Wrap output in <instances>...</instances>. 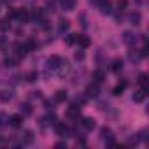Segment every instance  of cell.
Masks as SVG:
<instances>
[{"label": "cell", "instance_id": "18", "mask_svg": "<svg viewBox=\"0 0 149 149\" xmlns=\"http://www.w3.org/2000/svg\"><path fill=\"white\" fill-rule=\"evenodd\" d=\"M128 19H130L132 25H139V23H140V13H132V14L128 16Z\"/></svg>", "mask_w": 149, "mask_h": 149}, {"label": "cell", "instance_id": "31", "mask_svg": "<svg viewBox=\"0 0 149 149\" xmlns=\"http://www.w3.org/2000/svg\"><path fill=\"white\" fill-rule=\"evenodd\" d=\"M126 6H128V2H126V0H118V7H119L121 11H123Z\"/></svg>", "mask_w": 149, "mask_h": 149}, {"label": "cell", "instance_id": "30", "mask_svg": "<svg viewBox=\"0 0 149 149\" xmlns=\"http://www.w3.org/2000/svg\"><path fill=\"white\" fill-rule=\"evenodd\" d=\"M16 14H18V11H16V9H11V11L7 13V19H13V18H16Z\"/></svg>", "mask_w": 149, "mask_h": 149}, {"label": "cell", "instance_id": "24", "mask_svg": "<svg viewBox=\"0 0 149 149\" xmlns=\"http://www.w3.org/2000/svg\"><path fill=\"white\" fill-rule=\"evenodd\" d=\"M33 19H35V23H44V19H42V11H40V9H37V11L33 13Z\"/></svg>", "mask_w": 149, "mask_h": 149}, {"label": "cell", "instance_id": "9", "mask_svg": "<svg viewBox=\"0 0 149 149\" xmlns=\"http://www.w3.org/2000/svg\"><path fill=\"white\" fill-rule=\"evenodd\" d=\"M76 4H77V0H61V9L74 11V9H76Z\"/></svg>", "mask_w": 149, "mask_h": 149}, {"label": "cell", "instance_id": "12", "mask_svg": "<svg viewBox=\"0 0 149 149\" xmlns=\"http://www.w3.org/2000/svg\"><path fill=\"white\" fill-rule=\"evenodd\" d=\"M76 42L81 46V47H88L90 46V39L86 35H76Z\"/></svg>", "mask_w": 149, "mask_h": 149}, {"label": "cell", "instance_id": "3", "mask_svg": "<svg viewBox=\"0 0 149 149\" xmlns=\"http://www.w3.org/2000/svg\"><path fill=\"white\" fill-rule=\"evenodd\" d=\"M7 121H9V125H11L13 128H19V126L23 125V116H21V114H13Z\"/></svg>", "mask_w": 149, "mask_h": 149}, {"label": "cell", "instance_id": "36", "mask_svg": "<svg viewBox=\"0 0 149 149\" xmlns=\"http://www.w3.org/2000/svg\"><path fill=\"white\" fill-rule=\"evenodd\" d=\"M90 2H91V4H97V2H98V0H90Z\"/></svg>", "mask_w": 149, "mask_h": 149}, {"label": "cell", "instance_id": "22", "mask_svg": "<svg viewBox=\"0 0 149 149\" xmlns=\"http://www.w3.org/2000/svg\"><path fill=\"white\" fill-rule=\"evenodd\" d=\"M54 100H56V102H65V100H67V93H65L63 90H58L56 95H54Z\"/></svg>", "mask_w": 149, "mask_h": 149}, {"label": "cell", "instance_id": "37", "mask_svg": "<svg viewBox=\"0 0 149 149\" xmlns=\"http://www.w3.org/2000/svg\"><path fill=\"white\" fill-rule=\"evenodd\" d=\"M6 2H11V0H6Z\"/></svg>", "mask_w": 149, "mask_h": 149}, {"label": "cell", "instance_id": "26", "mask_svg": "<svg viewBox=\"0 0 149 149\" xmlns=\"http://www.w3.org/2000/svg\"><path fill=\"white\" fill-rule=\"evenodd\" d=\"M21 112H23L25 116H30V114H32V105H30V104H23V105H21Z\"/></svg>", "mask_w": 149, "mask_h": 149}, {"label": "cell", "instance_id": "4", "mask_svg": "<svg viewBox=\"0 0 149 149\" xmlns=\"http://www.w3.org/2000/svg\"><path fill=\"white\" fill-rule=\"evenodd\" d=\"M60 63H61V58L56 56V54H53L51 58H47V68H51V70H54V72H56V68H58Z\"/></svg>", "mask_w": 149, "mask_h": 149}, {"label": "cell", "instance_id": "35", "mask_svg": "<svg viewBox=\"0 0 149 149\" xmlns=\"http://www.w3.org/2000/svg\"><path fill=\"white\" fill-rule=\"evenodd\" d=\"M83 58H84V53L83 51H77L76 53V60H83Z\"/></svg>", "mask_w": 149, "mask_h": 149}, {"label": "cell", "instance_id": "25", "mask_svg": "<svg viewBox=\"0 0 149 149\" xmlns=\"http://www.w3.org/2000/svg\"><path fill=\"white\" fill-rule=\"evenodd\" d=\"M68 26H70V23H68L67 19H61L60 25H58V30H60V32H65V30H68Z\"/></svg>", "mask_w": 149, "mask_h": 149}, {"label": "cell", "instance_id": "13", "mask_svg": "<svg viewBox=\"0 0 149 149\" xmlns=\"http://www.w3.org/2000/svg\"><path fill=\"white\" fill-rule=\"evenodd\" d=\"M54 123H56V116H54V114H49V116H46V118H42V119H40V125H42V126L54 125Z\"/></svg>", "mask_w": 149, "mask_h": 149}, {"label": "cell", "instance_id": "8", "mask_svg": "<svg viewBox=\"0 0 149 149\" xmlns=\"http://www.w3.org/2000/svg\"><path fill=\"white\" fill-rule=\"evenodd\" d=\"M86 95H88L90 98H95V97H98V84H97V83L90 84V86L86 88Z\"/></svg>", "mask_w": 149, "mask_h": 149}, {"label": "cell", "instance_id": "7", "mask_svg": "<svg viewBox=\"0 0 149 149\" xmlns=\"http://www.w3.org/2000/svg\"><path fill=\"white\" fill-rule=\"evenodd\" d=\"M100 137H102V140H104V142H107V144H109V142H112V137H114V135H112V130H111V128H102Z\"/></svg>", "mask_w": 149, "mask_h": 149}, {"label": "cell", "instance_id": "10", "mask_svg": "<svg viewBox=\"0 0 149 149\" xmlns=\"http://www.w3.org/2000/svg\"><path fill=\"white\" fill-rule=\"evenodd\" d=\"M126 86H128V84H126V81H119V83L114 86V90H112V95H116V97H118V95H121V93L126 90Z\"/></svg>", "mask_w": 149, "mask_h": 149}, {"label": "cell", "instance_id": "23", "mask_svg": "<svg viewBox=\"0 0 149 149\" xmlns=\"http://www.w3.org/2000/svg\"><path fill=\"white\" fill-rule=\"evenodd\" d=\"M112 70H114V72H121V70H123V61H121L119 58L112 61Z\"/></svg>", "mask_w": 149, "mask_h": 149}, {"label": "cell", "instance_id": "15", "mask_svg": "<svg viewBox=\"0 0 149 149\" xmlns=\"http://www.w3.org/2000/svg\"><path fill=\"white\" fill-rule=\"evenodd\" d=\"M93 79H95L97 84H100V83H104V79H105V74H104L102 70H95V72H93Z\"/></svg>", "mask_w": 149, "mask_h": 149}, {"label": "cell", "instance_id": "34", "mask_svg": "<svg viewBox=\"0 0 149 149\" xmlns=\"http://www.w3.org/2000/svg\"><path fill=\"white\" fill-rule=\"evenodd\" d=\"M7 119H9V118H7V116H6L4 112H0V125H4V123H6Z\"/></svg>", "mask_w": 149, "mask_h": 149}, {"label": "cell", "instance_id": "11", "mask_svg": "<svg viewBox=\"0 0 149 149\" xmlns=\"http://www.w3.org/2000/svg\"><path fill=\"white\" fill-rule=\"evenodd\" d=\"M13 97H14L13 90H0V100L2 102H9Z\"/></svg>", "mask_w": 149, "mask_h": 149}, {"label": "cell", "instance_id": "17", "mask_svg": "<svg viewBox=\"0 0 149 149\" xmlns=\"http://www.w3.org/2000/svg\"><path fill=\"white\" fill-rule=\"evenodd\" d=\"M16 18H18V19L21 21V23H26L30 16H28V13H26L25 9H19V11H18V14H16Z\"/></svg>", "mask_w": 149, "mask_h": 149}, {"label": "cell", "instance_id": "16", "mask_svg": "<svg viewBox=\"0 0 149 149\" xmlns=\"http://www.w3.org/2000/svg\"><path fill=\"white\" fill-rule=\"evenodd\" d=\"M95 125H97V123H95L93 118H84V119H83V126H84L86 130H93Z\"/></svg>", "mask_w": 149, "mask_h": 149}, {"label": "cell", "instance_id": "27", "mask_svg": "<svg viewBox=\"0 0 149 149\" xmlns=\"http://www.w3.org/2000/svg\"><path fill=\"white\" fill-rule=\"evenodd\" d=\"M65 42H67L68 46H72L74 42H76V35H74V33H70V35H67V39H65Z\"/></svg>", "mask_w": 149, "mask_h": 149}, {"label": "cell", "instance_id": "20", "mask_svg": "<svg viewBox=\"0 0 149 149\" xmlns=\"http://www.w3.org/2000/svg\"><path fill=\"white\" fill-rule=\"evenodd\" d=\"M23 142H25V144H32V142H33V132H32V130H26V132H25Z\"/></svg>", "mask_w": 149, "mask_h": 149}, {"label": "cell", "instance_id": "5", "mask_svg": "<svg viewBox=\"0 0 149 149\" xmlns=\"http://www.w3.org/2000/svg\"><path fill=\"white\" fill-rule=\"evenodd\" d=\"M56 72H58V74H60V76L63 77V76H65V74H68V72H70V63H68L67 60H65V61L61 60V63L58 65V68H56Z\"/></svg>", "mask_w": 149, "mask_h": 149}, {"label": "cell", "instance_id": "29", "mask_svg": "<svg viewBox=\"0 0 149 149\" xmlns=\"http://www.w3.org/2000/svg\"><path fill=\"white\" fill-rule=\"evenodd\" d=\"M35 79H37V74H35V72H30L28 76H26V81H28V83H33Z\"/></svg>", "mask_w": 149, "mask_h": 149}, {"label": "cell", "instance_id": "21", "mask_svg": "<svg viewBox=\"0 0 149 149\" xmlns=\"http://www.w3.org/2000/svg\"><path fill=\"white\" fill-rule=\"evenodd\" d=\"M139 83H140L142 90H146V91H147L149 84H147V76H146V74H140V76H139Z\"/></svg>", "mask_w": 149, "mask_h": 149}, {"label": "cell", "instance_id": "6", "mask_svg": "<svg viewBox=\"0 0 149 149\" xmlns=\"http://www.w3.org/2000/svg\"><path fill=\"white\" fill-rule=\"evenodd\" d=\"M79 112H81V109H79L77 105H70V107L67 109V118L76 119V118H79Z\"/></svg>", "mask_w": 149, "mask_h": 149}, {"label": "cell", "instance_id": "33", "mask_svg": "<svg viewBox=\"0 0 149 149\" xmlns=\"http://www.w3.org/2000/svg\"><path fill=\"white\" fill-rule=\"evenodd\" d=\"M137 142H139V139H137V137H130L126 144H128V146H133V144H137Z\"/></svg>", "mask_w": 149, "mask_h": 149}, {"label": "cell", "instance_id": "2", "mask_svg": "<svg viewBox=\"0 0 149 149\" xmlns=\"http://www.w3.org/2000/svg\"><path fill=\"white\" fill-rule=\"evenodd\" d=\"M97 7H98V11L102 14H111L112 13V2H111V0H98Z\"/></svg>", "mask_w": 149, "mask_h": 149}, {"label": "cell", "instance_id": "32", "mask_svg": "<svg viewBox=\"0 0 149 149\" xmlns=\"http://www.w3.org/2000/svg\"><path fill=\"white\" fill-rule=\"evenodd\" d=\"M7 28H9V23H7V19L0 21V30H7Z\"/></svg>", "mask_w": 149, "mask_h": 149}, {"label": "cell", "instance_id": "1", "mask_svg": "<svg viewBox=\"0 0 149 149\" xmlns=\"http://www.w3.org/2000/svg\"><path fill=\"white\" fill-rule=\"evenodd\" d=\"M54 130H56V135H60V137H74L72 135V130L67 126V125H63V123H54Z\"/></svg>", "mask_w": 149, "mask_h": 149}, {"label": "cell", "instance_id": "19", "mask_svg": "<svg viewBox=\"0 0 149 149\" xmlns=\"http://www.w3.org/2000/svg\"><path fill=\"white\" fill-rule=\"evenodd\" d=\"M144 98H146V90H139V91L133 93V100L135 102H142Z\"/></svg>", "mask_w": 149, "mask_h": 149}, {"label": "cell", "instance_id": "14", "mask_svg": "<svg viewBox=\"0 0 149 149\" xmlns=\"http://www.w3.org/2000/svg\"><path fill=\"white\" fill-rule=\"evenodd\" d=\"M123 40H125V44L132 46V44H135V35H133L132 32H125V33H123Z\"/></svg>", "mask_w": 149, "mask_h": 149}, {"label": "cell", "instance_id": "28", "mask_svg": "<svg viewBox=\"0 0 149 149\" xmlns=\"http://www.w3.org/2000/svg\"><path fill=\"white\" fill-rule=\"evenodd\" d=\"M140 56H142L140 53H133V51H130V60H132V61H137Z\"/></svg>", "mask_w": 149, "mask_h": 149}]
</instances>
